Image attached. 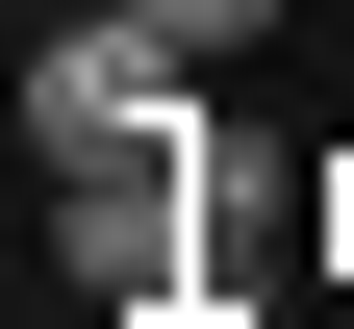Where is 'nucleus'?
<instances>
[{"label":"nucleus","mask_w":354,"mask_h":329,"mask_svg":"<svg viewBox=\"0 0 354 329\" xmlns=\"http://www.w3.org/2000/svg\"><path fill=\"white\" fill-rule=\"evenodd\" d=\"M26 127H51L76 177H102V152H177V51L127 26V0H76L51 51H26Z\"/></svg>","instance_id":"nucleus-1"},{"label":"nucleus","mask_w":354,"mask_h":329,"mask_svg":"<svg viewBox=\"0 0 354 329\" xmlns=\"http://www.w3.org/2000/svg\"><path fill=\"white\" fill-rule=\"evenodd\" d=\"M127 26H152V51L203 76V51H253V26H279V0H127Z\"/></svg>","instance_id":"nucleus-2"}]
</instances>
